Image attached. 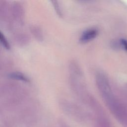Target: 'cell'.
<instances>
[{
  "mask_svg": "<svg viewBox=\"0 0 127 127\" xmlns=\"http://www.w3.org/2000/svg\"><path fill=\"white\" fill-rule=\"evenodd\" d=\"M98 31L96 29H89L83 32L79 39L81 43H85L94 39L98 35Z\"/></svg>",
  "mask_w": 127,
  "mask_h": 127,
  "instance_id": "1",
  "label": "cell"
},
{
  "mask_svg": "<svg viewBox=\"0 0 127 127\" xmlns=\"http://www.w3.org/2000/svg\"><path fill=\"white\" fill-rule=\"evenodd\" d=\"M9 77L11 78L24 81V82H29V79L25 76L24 74H23L19 72H13L11 73L9 75Z\"/></svg>",
  "mask_w": 127,
  "mask_h": 127,
  "instance_id": "2",
  "label": "cell"
},
{
  "mask_svg": "<svg viewBox=\"0 0 127 127\" xmlns=\"http://www.w3.org/2000/svg\"><path fill=\"white\" fill-rule=\"evenodd\" d=\"M0 42L3 47H4L6 49H9L10 48L9 43L8 42L7 39L5 38V36L2 34L1 32H0Z\"/></svg>",
  "mask_w": 127,
  "mask_h": 127,
  "instance_id": "3",
  "label": "cell"
},
{
  "mask_svg": "<svg viewBox=\"0 0 127 127\" xmlns=\"http://www.w3.org/2000/svg\"><path fill=\"white\" fill-rule=\"evenodd\" d=\"M120 44L122 46L123 48L126 51H127V40L122 39L120 40Z\"/></svg>",
  "mask_w": 127,
  "mask_h": 127,
  "instance_id": "4",
  "label": "cell"
}]
</instances>
